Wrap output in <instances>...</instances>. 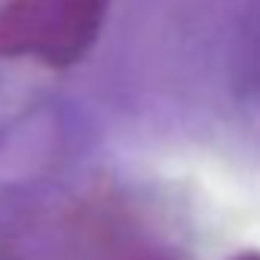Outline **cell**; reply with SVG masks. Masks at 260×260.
Here are the masks:
<instances>
[{
  "mask_svg": "<svg viewBox=\"0 0 260 260\" xmlns=\"http://www.w3.org/2000/svg\"><path fill=\"white\" fill-rule=\"evenodd\" d=\"M110 0H0V58L68 68L107 19Z\"/></svg>",
  "mask_w": 260,
  "mask_h": 260,
  "instance_id": "6da1fadb",
  "label": "cell"
},
{
  "mask_svg": "<svg viewBox=\"0 0 260 260\" xmlns=\"http://www.w3.org/2000/svg\"><path fill=\"white\" fill-rule=\"evenodd\" d=\"M233 260H260V251H245V254H239Z\"/></svg>",
  "mask_w": 260,
  "mask_h": 260,
  "instance_id": "7a4b0ae2",
  "label": "cell"
}]
</instances>
